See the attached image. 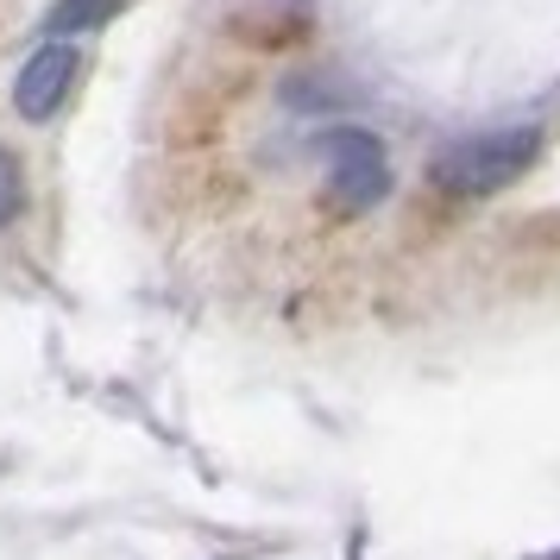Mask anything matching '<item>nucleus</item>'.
<instances>
[{"label": "nucleus", "instance_id": "f257e3e1", "mask_svg": "<svg viewBox=\"0 0 560 560\" xmlns=\"http://www.w3.org/2000/svg\"><path fill=\"white\" fill-rule=\"evenodd\" d=\"M535 145H541L535 127L472 132V139H459V145H447V152L434 158V183L447 196H491V189H504V183H516L529 171Z\"/></svg>", "mask_w": 560, "mask_h": 560}, {"label": "nucleus", "instance_id": "f03ea898", "mask_svg": "<svg viewBox=\"0 0 560 560\" xmlns=\"http://www.w3.org/2000/svg\"><path fill=\"white\" fill-rule=\"evenodd\" d=\"M322 164H328V202L340 208V214H365V208L384 202V189H390L384 145L359 127L328 132V139H322Z\"/></svg>", "mask_w": 560, "mask_h": 560}, {"label": "nucleus", "instance_id": "7ed1b4c3", "mask_svg": "<svg viewBox=\"0 0 560 560\" xmlns=\"http://www.w3.org/2000/svg\"><path fill=\"white\" fill-rule=\"evenodd\" d=\"M77 70H82V57L63 38H45L32 51V63L20 70V82H13V107L26 120H51L57 107H63V95H70V82H77Z\"/></svg>", "mask_w": 560, "mask_h": 560}, {"label": "nucleus", "instance_id": "20e7f679", "mask_svg": "<svg viewBox=\"0 0 560 560\" xmlns=\"http://www.w3.org/2000/svg\"><path fill=\"white\" fill-rule=\"evenodd\" d=\"M114 7H120V0H63V7H51V20H45V38L95 32L102 20H114Z\"/></svg>", "mask_w": 560, "mask_h": 560}, {"label": "nucleus", "instance_id": "39448f33", "mask_svg": "<svg viewBox=\"0 0 560 560\" xmlns=\"http://www.w3.org/2000/svg\"><path fill=\"white\" fill-rule=\"evenodd\" d=\"M20 202H26V183H20V164H13V152L0 145V228L20 214Z\"/></svg>", "mask_w": 560, "mask_h": 560}]
</instances>
